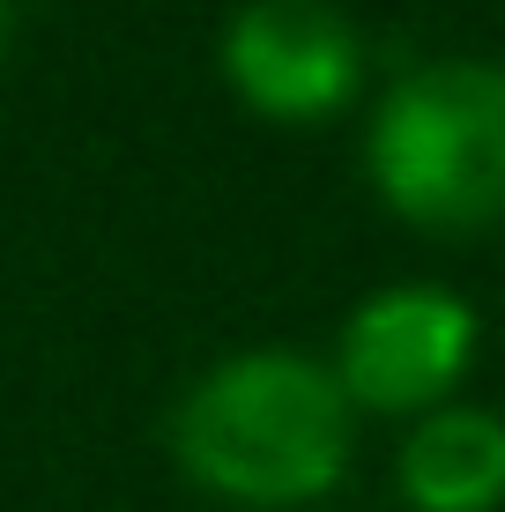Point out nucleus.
<instances>
[{"label": "nucleus", "instance_id": "3", "mask_svg": "<svg viewBox=\"0 0 505 512\" xmlns=\"http://www.w3.org/2000/svg\"><path fill=\"white\" fill-rule=\"evenodd\" d=\"M476 349H483V320L461 290L387 282V290L350 305V320L335 334V379L350 409L416 423L461 394V379L476 372Z\"/></svg>", "mask_w": 505, "mask_h": 512}, {"label": "nucleus", "instance_id": "2", "mask_svg": "<svg viewBox=\"0 0 505 512\" xmlns=\"http://www.w3.org/2000/svg\"><path fill=\"white\" fill-rule=\"evenodd\" d=\"M364 179L379 208L431 238L505 223V60H416L364 119Z\"/></svg>", "mask_w": 505, "mask_h": 512}, {"label": "nucleus", "instance_id": "4", "mask_svg": "<svg viewBox=\"0 0 505 512\" xmlns=\"http://www.w3.org/2000/svg\"><path fill=\"white\" fill-rule=\"evenodd\" d=\"M216 67L246 112L275 127H320L364 90V30L335 0H246L223 23Z\"/></svg>", "mask_w": 505, "mask_h": 512}, {"label": "nucleus", "instance_id": "5", "mask_svg": "<svg viewBox=\"0 0 505 512\" xmlns=\"http://www.w3.org/2000/svg\"><path fill=\"white\" fill-rule=\"evenodd\" d=\"M394 490L409 512H505V416L476 401L416 416L394 446Z\"/></svg>", "mask_w": 505, "mask_h": 512}, {"label": "nucleus", "instance_id": "6", "mask_svg": "<svg viewBox=\"0 0 505 512\" xmlns=\"http://www.w3.org/2000/svg\"><path fill=\"white\" fill-rule=\"evenodd\" d=\"M8 30H15V0H0V52H8Z\"/></svg>", "mask_w": 505, "mask_h": 512}, {"label": "nucleus", "instance_id": "1", "mask_svg": "<svg viewBox=\"0 0 505 512\" xmlns=\"http://www.w3.org/2000/svg\"><path fill=\"white\" fill-rule=\"evenodd\" d=\"M357 409L335 364L305 349L216 357L171 409V461L194 490L246 512L320 505L350 475Z\"/></svg>", "mask_w": 505, "mask_h": 512}]
</instances>
